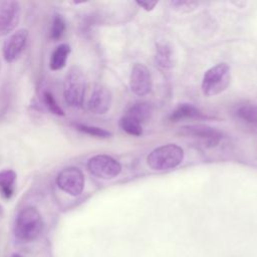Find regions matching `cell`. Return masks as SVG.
Segmentation results:
<instances>
[{"label": "cell", "instance_id": "6da1fadb", "mask_svg": "<svg viewBox=\"0 0 257 257\" xmlns=\"http://www.w3.org/2000/svg\"><path fill=\"white\" fill-rule=\"evenodd\" d=\"M43 228V220L39 211L34 207L22 209L14 224V234L20 241L29 242L38 237Z\"/></svg>", "mask_w": 257, "mask_h": 257}, {"label": "cell", "instance_id": "7a4b0ae2", "mask_svg": "<svg viewBox=\"0 0 257 257\" xmlns=\"http://www.w3.org/2000/svg\"><path fill=\"white\" fill-rule=\"evenodd\" d=\"M184 159V151L175 144L154 149L147 158L149 167L155 171H166L179 166Z\"/></svg>", "mask_w": 257, "mask_h": 257}, {"label": "cell", "instance_id": "3957f363", "mask_svg": "<svg viewBox=\"0 0 257 257\" xmlns=\"http://www.w3.org/2000/svg\"><path fill=\"white\" fill-rule=\"evenodd\" d=\"M86 78L78 66L71 67L65 75L63 82V95L68 105L80 107L84 101Z\"/></svg>", "mask_w": 257, "mask_h": 257}, {"label": "cell", "instance_id": "277c9868", "mask_svg": "<svg viewBox=\"0 0 257 257\" xmlns=\"http://www.w3.org/2000/svg\"><path fill=\"white\" fill-rule=\"evenodd\" d=\"M231 80V69L227 63H219L209 68L202 80V90L207 96H214L223 92Z\"/></svg>", "mask_w": 257, "mask_h": 257}, {"label": "cell", "instance_id": "5b68a950", "mask_svg": "<svg viewBox=\"0 0 257 257\" xmlns=\"http://www.w3.org/2000/svg\"><path fill=\"white\" fill-rule=\"evenodd\" d=\"M87 169L91 175L102 180H111L118 176L121 166L117 160L107 155H96L87 162Z\"/></svg>", "mask_w": 257, "mask_h": 257}, {"label": "cell", "instance_id": "8992f818", "mask_svg": "<svg viewBox=\"0 0 257 257\" xmlns=\"http://www.w3.org/2000/svg\"><path fill=\"white\" fill-rule=\"evenodd\" d=\"M58 188L66 194L77 197L79 196L85 184L83 173L76 167H68L59 172L56 177Z\"/></svg>", "mask_w": 257, "mask_h": 257}, {"label": "cell", "instance_id": "52a82bcc", "mask_svg": "<svg viewBox=\"0 0 257 257\" xmlns=\"http://www.w3.org/2000/svg\"><path fill=\"white\" fill-rule=\"evenodd\" d=\"M180 135L200 141L204 146L212 148L217 146L223 138V134L215 127L207 124H189L180 127Z\"/></svg>", "mask_w": 257, "mask_h": 257}, {"label": "cell", "instance_id": "ba28073f", "mask_svg": "<svg viewBox=\"0 0 257 257\" xmlns=\"http://www.w3.org/2000/svg\"><path fill=\"white\" fill-rule=\"evenodd\" d=\"M21 17V6L19 2L6 0L0 1V36L14 31Z\"/></svg>", "mask_w": 257, "mask_h": 257}, {"label": "cell", "instance_id": "9c48e42d", "mask_svg": "<svg viewBox=\"0 0 257 257\" xmlns=\"http://www.w3.org/2000/svg\"><path fill=\"white\" fill-rule=\"evenodd\" d=\"M28 30L25 28L18 29L11 33L3 43V57L7 62H13L19 58L24 51L28 41Z\"/></svg>", "mask_w": 257, "mask_h": 257}, {"label": "cell", "instance_id": "30bf717a", "mask_svg": "<svg viewBox=\"0 0 257 257\" xmlns=\"http://www.w3.org/2000/svg\"><path fill=\"white\" fill-rule=\"evenodd\" d=\"M152 86V75L148 67L142 63H136L130 75L131 90L139 96H144L151 92Z\"/></svg>", "mask_w": 257, "mask_h": 257}, {"label": "cell", "instance_id": "8fae6325", "mask_svg": "<svg viewBox=\"0 0 257 257\" xmlns=\"http://www.w3.org/2000/svg\"><path fill=\"white\" fill-rule=\"evenodd\" d=\"M111 102L112 95L110 90L102 84H96L91 92L87 105L92 113L104 114L109 110Z\"/></svg>", "mask_w": 257, "mask_h": 257}, {"label": "cell", "instance_id": "7c38bea8", "mask_svg": "<svg viewBox=\"0 0 257 257\" xmlns=\"http://www.w3.org/2000/svg\"><path fill=\"white\" fill-rule=\"evenodd\" d=\"M234 116L242 122L257 126V104L251 101H243L235 105L233 109Z\"/></svg>", "mask_w": 257, "mask_h": 257}, {"label": "cell", "instance_id": "4fadbf2b", "mask_svg": "<svg viewBox=\"0 0 257 257\" xmlns=\"http://www.w3.org/2000/svg\"><path fill=\"white\" fill-rule=\"evenodd\" d=\"M124 114L137 120L143 125L152 117L153 106L147 101H137L127 108Z\"/></svg>", "mask_w": 257, "mask_h": 257}, {"label": "cell", "instance_id": "5bb4252c", "mask_svg": "<svg viewBox=\"0 0 257 257\" xmlns=\"http://www.w3.org/2000/svg\"><path fill=\"white\" fill-rule=\"evenodd\" d=\"M16 173L13 170L5 169L0 171V194L5 199H10L15 191Z\"/></svg>", "mask_w": 257, "mask_h": 257}, {"label": "cell", "instance_id": "9a60e30c", "mask_svg": "<svg viewBox=\"0 0 257 257\" xmlns=\"http://www.w3.org/2000/svg\"><path fill=\"white\" fill-rule=\"evenodd\" d=\"M71 52V48L68 44L62 43L59 44L51 53L49 60V67L51 70H60L62 69L68 59V56Z\"/></svg>", "mask_w": 257, "mask_h": 257}, {"label": "cell", "instance_id": "2e32d148", "mask_svg": "<svg viewBox=\"0 0 257 257\" xmlns=\"http://www.w3.org/2000/svg\"><path fill=\"white\" fill-rule=\"evenodd\" d=\"M202 112L193 104L181 103L169 115L171 121H179L185 118L201 117Z\"/></svg>", "mask_w": 257, "mask_h": 257}, {"label": "cell", "instance_id": "e0dca14e", "mask_svg": "<svg viewBox=\"0 0 257 257\" xmlns=\"http://www.w3.org/2000/svg\"><path fill=\"white\" fill-rule=\"evenodd\" d=\"M156 62L164 69L173 66V50L168 43H158L156 45Z\"/></svg>", "mask_w": 257, "mask_h": 257}, {"label": "cell", "instance_id": "ac0fdd59", "mask_svg": "<svg viewBox=\"0 0 257 257\" xmlns=\"http://www.w3.org/2000/svg\"><path fill=\"white\" fill-rule=\"evenodd\" d=\"M41 99H42L43 105L51 113H53L55 115H59V116H63L65 114L63 109L57 103L54 95L52 94V92L49 89H43L41 91Z\"/></svg>", "mask_w": 257, "mask_h": 257}, {"label": "cell", "instance_id": "d6986e66", "mask_svg": "<svg viewBox=\"0 0 257 257\" xmlns=\"http://www.w3.org/2000/svg\"><path fill=\"white\" fill-rule=\"evenodd\" d=\"M120 128L131 136L139 137L143 134V125L132 117L123 114L119 119Z\"/></svg>", "mask_w": 257, "mask_h": 257}, {"label": "cell", "instance_id": "ffe728a7", "mask_svg": "<svg viewBox=\"0 0 257 257\" xmlns=\"http://www.w3.org/2000/svg\"><path fill=\"white\" fill-rule=\"evenodd\" d=\"M75 128L83 134L89 135L91 137L94 138H98V139H107L111 137V133H109L108 131L98 127V126H94V125H87V124H82V123H75Z\"/></svg>", "mask_w": 257, "mask_h": 257}, {"label": "cell", "instance_id": "44dd1931", "mask_svg": "<svg viewBox=\"0 0 257 257\" xmlns=\"http://www.w3.org/2000/svg\"><path fill=\"white\" fill-rule=\"evenodd\" d=\"M65 30H66L65 20L61 15L55 14L52 19V23L50 27V37L53 40H58L63 36V34L65 33Z\"/></svg>", "mask_w": 257, "mask_h": 257}, {"label": "cell", "instance_id": "7402d4cb", "mask_svg": "<svg viewBox=\"0 0 257 257\" xmlns=\"http://www.w3.org/2000/svg\"><path fill=\"white\" fill-rule=\"evenodd\" d=\"M171 5L175 10L180 12H191L198 7V3L193 1H173Z\"/></svg>", "mask_w": 257, "mask_h": 257}, {"label": "cell", "instance_id": "603a6c76", "mask_svg": "<svg viewBox=\"0 0 257 257\" xmlns=\"http://www.w3.org/2000/svg\"><path fill=\"white\" fill-rule=\"evenodd\" d=\"M137 4L141 7H143L145 10L150 11L155 8V6L158 4L157 1H137Z\"/></svg>", "mask_w": 257, "mask_h": 257}, {"label": "cell", "instance_id": "cb8c5ba5", "mask_svg": "<svg viewBox=\"0 0 257 257\" xmlns=\"http://www.w3.org/2000/svg\"><path fill=\"white\" fill-rule=\"evenodd\" d=\"M4 112H5V109H0V118H1V116L3 115Z\"/></svg>", "mask_w": 257, "mask_h": 257}, {"label": "cell", "instance_id": "d4e9b609", "mask_svg": "<svg viewBox=\"0 0 257 257\" xmlns=\"http://www.w3.org/2000/svg\"><path fill=\"white\" fill-rule=\"evenodd\" d=\"M11 257H22V256L19 255V254H14V255H12Z\"/></svg>", "mask_w": 257, "mask_h": 257}, {"label": "cell", "instance_id": "484cf974", "mask_svg": "<svg viewBox=\"0 0 257 257\" xmlns=\"http://www.w3.org/2000/svg\"><path fill=\"white\" fill-rule=\"evenodd\" d=\"M0 67H1V63H0Z\"/></svg>", "mask_w": 257, "mask_h": 257}]
</instances>
